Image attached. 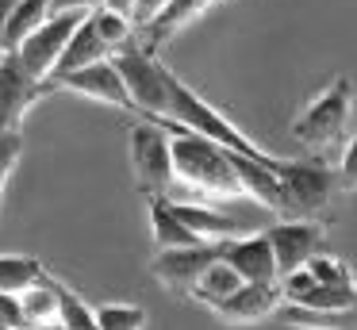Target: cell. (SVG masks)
Wrapping results in <instances>:
<instances>
[{
  "label": "cell",
  "instance_id": "9a60e30c",
  "mask_svg": "<svg viewBox=\"0 0 357 330\" xmlns=\"http://www.w3.org/2000/svg\"><path fill=\"white\" fill-rule=\"evenodd\" d=\"M173 215H177L188 230H196L204 242H227V238L250 234L238 219H231V215H223V211H211V207H204V204H177V200H173Z\"/></svg>",
  "mask_w": 357,
  "mask_h": 330
},
{
  "label": "cell",
  "instance_id": "5b68a950",
  "mask_svg": "<svg viewBox=\"0 0 357 330\" xmlns=\"http://www.w3.org/2000/svg\"><path fill=\"white\" fill-rule=\"evenodd\" d=\"M131 146V169H135V184L146 200L169 196L177 173H173V150H169V130L154 119H142L131 127L127 135Z\"/></svg>",
  "mask_w": 357,
  "mask_h": 330
},
{
  "label": "cell",
  "instance_id": "e0dca14e",
  "mask_svg": "<svg viewBox=\"0 0 357 330\" xmlns=\"http://www.w3.org/2000/svg\"><path fill=\"white\" fill-rule=\"evenodd\" d=\"M280 319L288 327H303V330H357V307L354 311H315V307L284 303Z\"/></svg>",
  "mask_w": 357,
  "mask_h": 330
},
{
  "label": "cell",
  "instance_id": "1f68e13d",
  "mask_svg": "<svg viewBox=\"0 0 357 330\" xmlns=\"http://www.w3.org/2000/svg\"><path fill=\"white\" fill-rule=\"evenodd\" d=\"M100 8H108V12H116V15H123V20L135 23V8H139V0H104Z\"/></svg>",
  "mask_w": 357,
  "mask_h": 330
},
{
  "label": "cell",
  "instance_id": "d4e9b609",
  "mask_svg": "<svg viewBox=\"0 0 357 330\" xmlns=\"http://www.w3.org/2000/svg\"><path fill=\"white\" fill-rule=\"evenodd\" d=\"M96 322H100V330H142L146 327V311L131 303H104L96 311Z\"/></svg>",
  "mask_w": 357,
  "mask_h": 330
},
{
  "label": "cell",
  "instance_id": "ba28073f",
  "mask_svg": "<svg viewBox=\"0 0 357 330\" xmlns=\"http://www.w3.org/2000/svg\"><path fill=\"white\" fill-rule=\"evenodd\" d=\"M223 257V242H204V246H177V250H158L150 269L169 292L192 296L200 276Z\"/></svg>",
  "mask_w": 357,
  "mask_h": 330
},
{
  "label": "cell",
  "instance_id": "484cf974",
  "mask_svg": "<svg viewBox=\"0 0 357 330\" xmlns=\"http://www.w3.org/2000/svg\"><path fill=\"white\" fill-rule=\"evenodd\" d=\"M303 269L315 276V284H334V288H349V284H354L349 265H346V261H338V257H331V253H319V257H311Z\"/></svg>",
  "mask_w": 357,
  "mask_h": 330
},
{
  "label": "cell",
  "instance_id": "ffe728a7",
  "mask_svg": "<svg viewBox=\"0 0 357 330\" xmlns=\"http://www.w3.org/2000/svg\"><path fill=\"white\" fill-rule=\"evenodd\" d=\"M43 276H47L43 261L24 257V253H0V292L20 296V292H27L31 284H39Z\"/></svg>",
  "mask_w": 357,
  "mask_h": 330
},
{
  "label": "cell",
  "instance_id": "d6a6232c",
  "mask_svg": "<svg viewBox=\"0 0 357 330\" xmlns=\"http://www.w3.org/2000/svg\"><path fill=\"white\" fill-rule=\"evenodd\" d=\"M20 330H62V327H20Z\"/></svg>",
  "mask_w": 357,
  "mask_h": 330
},
{
  "label": "cell",
  "instance_id": "8992f818",
  "mask_svg": "<svg viewBox=\"0 0 357 330\" xmlns=\"http://www.w3.org/2000/svg\"><path fill=\"white\" fill-rule=\"evenodd\" d=\"M85 15L89 12H58V15H50V20L43 23L35 35H27L24 43H20V50H12V54L27 66V73L50 81L54 69H58V61H62V54H66V46H70L73 31L85 23Z\"/></svg>",
  "mask_w": 357,
  "mask_h": 330
},
{
  "label": "cell",
  "instance_id": "30bf717a",
  "mask_svg": "<svg viewBox=\"0 0 357 330\" xmlns=\"http://www.w3.org/2000/svg\"><path fill=\"white\" fill-rule=\"evenodd\" d=\"M58 89H70L77 96H89L96 104H108V107H119V112H135V100H131V89H127L123 73H119L116 61H96V66H85L77 73H66L58 77Z\"/></svg>",
  "mask_w": 357,
  "mask_h": 330
},
{
  "label": "cell",
  "instance_id": "7a4b0ae2",
  "mask_svg": "<svg viewBox=\"0 0 357 330\" xmlns=\"http://www.w3.org/2000/svg\"><path fill=\"white\" fill-rule=\"evenodd\" d=\"M162 119L181 123L185 130H192V135H200V138H211V142L227 146V150L242 153V158H250V161H261V165L273 161V153H265L261 146L250 142V138L234 127V119H227L219 107H211L204 96H196L173 69L165 73V112H162ZM162 119H154V123H162Z\"/></svg>",
  "mask_w": 357,
  "mask_h": 330
},
{
  "label": "cell",
  "instance_id": "7c38bea8",
  "mask_svg": "<svg viewBox=\"0 0 357 330\" xmlns=\"http://www.w3.org/2000/svg\"><path fill=\"white\" fill-rule=\"evenodd\" d=\"M280 284H242L234 296H227L223 303H215L211 311L223 322H257L265 315L280 311Z\"/></svg>",
  "mask_w": 357,
  "mask_h": 330
},
{
  "label": "cell",
  "instance_id": "4dcf8cb0",
  "mask_svg": "<svg viewBox=\"0 0 357 330\" xmlns=\"http://www.w3.org/2000/svg\"><path fill=\"white\" fill-rule=\"evenodd\" d=\"M104 0H54V15L58 12H93V8H100Z\"/></svg>",
  "mask_w": 357,
  "mask_h": 330
},
{
  "label": "cell",
  "instance_id": "5bb4252c",
  "mask_svg": "<svg viewBox=\"0 0 357 330\" xmlns=\"http://www.w3.org/2000/svg\"><path fill=\"white\" fill-rule=\"evenodd\" d=\"M108 58H116V54H112V46L100 38L93 15H85V23L73 31L70 46H66V54H62V61H58L50 81H58V77H66V73H77V69H85V66H96V61H108Z\"/></svg>",
  "mask_w": 357,
  "mask_h": 330
},
{
  "label": "cell",
  "instance_id": "277c9868",
  "mask_svg": "<svg viewBox=\"0 0 357 330\" xmlns=\"http://www.w3.org/2000/svg\"><path fill=\"white\" fill-rule=\"evenodd\" d=\"M349 115H354V81L349 77H334L307 107L303 115L292 123V135L300 146L307 150H326V146H338L346 138Z\"/></svg>",
  "mask_w": 357,
  "mask_h": 330
},
{
  "label": "cell",
  "instance_id": "8fae6325",
  "mask_svg": "<svg viewBox=\"0 0 357 330\" xmlns=\"http://www.w3.org/2000/svg\"><path fill=\"white\" fill-rule=\"evenodd\" d=\"M269 242L280 265V280L323 253V227L315 219H280L269 227Z\"/></svg>",
  "mask_w": 357,
  "mask_h": 330
},
{
  "label": "cell",
  "instance_id": "603a6c76",
  "mask_svg": "<svg viewBox=\"0 0 357 330\" xmlns=\"http://www.w3.org/2000/svg\"><path fill=\"white\" fill-rule=\"evenodd\" d=\"M300 307H315V311H354L357 307V288H334V284H311L300 299Z\"/></svg>",
  "mask_w": 357,
  "mask_h": 330
},
{
  "label": "cell",
  "instance_id": "44dd1931",
  "mask_svg": "<svg viewBox=\"0 0 357 330\" xmlns=\"http://www.w3.org/2000/svg\"><path fill=\"white\" fill-rule=\"evenodd\" d=\"M20 307H24L27 327H58V296L50 288V276H43L39 284L20 292Z\"/></svg>",
  "mask_w": 357,
  "mask_h": 330
},
{
  "label": "cell",
  "instance_id": "9c48e42d",
  "mask_svg": "<svg viewBox=\"0 0 357 330\" xmlns=\"http://www.w3.org/2000/svg\"><path fill=\"white\" fill-rule=\"evenodd\" d=\"M223 261L246 284H280V265H277V253H273L269 230H250L242 238H227Z\"/></svg>",
  "mask_w": 357,
  "mask_h": 330
},
{
  "label": "cell",
  "instance_id": "f1b7e54d",
  "mask_svg": "<svg viewBox=\"0 0 357 330\" xmlns=\"http://www.w3.org/2000/svg\"><path fill=\"white\" fill-rule=\"evenodd\" d=\"M20 0H0V61L8 58V20H12V8Z\"/></svg>",
  "mask_w": 357,
  "mask_h": 330
},
{
  "label": "cell",
  "instance_id": "3957f363",
  "mask_svg": "<svg viewBox=\"0 0 357 330\" xmlns=\"http://www.w3.org/2000/svg\"><path fill=\"white\" fill-rule=\"evenodd\" d=\"M269 173L284 188L288 219H315L342 192L338 169H331L326 161H315V158H273Z\"/></svg>",
  "mask_w": 357,
  "mask_h": 330
},
{
  "label": "cell",
  "instance_id": "2e32d148",
  "mask_svg": "<svg viewBox=\"0 0 357 330\" xmlns=\"http://www.w3.org/2000/svg\"><path fill=\"white\" fill-rule=\"evenodd\" d=\"M146 204H150V230H154L158 250H177V246H204V238L196 234V230H188L185 223L173 215V200H169V196L146 200Z\"/></svg>",
  "mask_w": 357,
  "mask_h": 330
},
{
  "label": "cell",
  "instance_id": "52a82bcc",
  "mask_svg": "<svg viewBox=\"0 0 357 330\" xmlns=\"http://www.w3.org/2000/svg\"><path fill=\"white\" fill-rule=\"evenodd\" d=\"M58 84L54 81H43V77L27 73V66L8 54V58L0 61V135L4 130H20V123L27 119L35 104L43 96H50Z\"/></svg>",
  "mask_w": 357,
  "mask_h": 330
},
{
  "label": "cell",
  "instance_id": "d6986e66",
  "mask_svg": "<svg viewBox=\"0 0 357 330\" xmlns=\"http://www.w3.org/2000/svg\"><path fill=\"white\" fill-rule=\"evenodd\" d=\"M50 15H54V0H20L12 8V20H8V54L20 50V43L27 35H35Z\"/></svg>",
  "mask_w": 357,
  "mask_h": 330
},
{
  "label": "cell",
  "instance_id": "4fadbf2b",
  "mask_svg": "<svg viewBox=\"0 0 357 330\" xmlns=\"http://www.w3.org/2000/svg\"><path fill=\"white\" fill-rule=\"evenodd\" d=\"M211 4H215V0H169V4L139 31V43L150 46V50H162L181 27H188V23H192L196 15H204Z\"/></svg>",
  "mask_w": 357,
  "mask_h": 330
},
{
  "label": "cell",
  "instance_id": "f546056e",
  "mask_svg": "<svg viewBox=\"0 0 357 330\" xmlns=\"http://www.w3.org/2000/svg\"><path fill=\"white\" fill-rule=\"evenodd\" d=\"M165 4H169V0H139V8H135V27L142 31V27H146V23L154 20L158 12H162Z\"/></svg>",
  "mask_w": 357,
  "mask_h": 330
},
{
  "label": "cell",
  "instance_id": "cb8c5ba5",
  "mask_svg": "<svg viewBox=\"0 0 357 330\" xmlns=\"http://www.w3.org/2000/svg\"><path fill=\"white\" fill-rule=\"evenodd\" d=\"M93 23H96V31H100V38L112 46V54H119L127 43H135L139 38V27H135L131 20H123V15H116V12H108V8H93Z\"/></svg>",
  "mask_w": 357,
  "mask_h": 330
},
{
  "label": "cell",
  "instance_id": "836d02e7",
  "mask_svg": "<svg viewBox=\"0 0 357 330\" xmlns=\"http://www.w3.org/2000/svg\"><path fill=\"white\" fill-rule=\"evenodd\" d=\"M0 330H8V327H4V322H0Z\"/></svg>",
  "mask_w": 357,
  "mask_h": 330
},
{
  "label": "cell",
  "instance_id": "4316f807",
  "mask_svg": "<svg viewBox=\"0 0 357 330\" xmlns=\"http://www.w3.org/2000/svg\"><path fill=\"white\" fill-rule=\"evenodd\" d=\"M24 153V130H4L0 135V207H4V192H8V177L20 165Z\"/></svg>",
  "mask_w": 357,
  "mask_h": 330
},
{
  "label": "cell",
  "instance_id": "6da1fadb",
  "mask_svg": "<svg viewBox=\"0 0 357 330\" xmlns=\"http://www.w3.org/2000/svg\"><path fill=\"white\" fill-rule=\"evenodd\" d=\"M162 127L169 130V150H173V173L177 184L204 200H231V196H246L242 173L234 165V150L200 138L192 130H185L181 123L162 119Z\"/></svg>",
  "mask_w": 357,
  "mask_h": 330
},
{
  "label": "cell",
  "instance_id": "7402d4cb",
  "mask_svg": "<svg viewBox=\"0 0 357 330\" xmlns=\"http://www.w3.org/2000/svg\"><path fill=\"white\" fill-rule=\"evenodd\" d=\"M242 276L234 273L231 265H227L223 257L215 261V265L208 269V273L200 276V284H196V292H192V299H200V303H208V307H215V303H223L227 296H234V292L242 288Z\"/></svg>",
  "mask_w": 357,
  "mask_h": 330
},
{
  "label": "cell",
  "instance_id": "83f0119b",
  "mask_svg": "<svg viewBox=\"0 0 357 330\" xmlns=\"http://www.w3.org/2000/svg\"><path fill=\"white\" fill-rule=\"evenodd\" d=\"M338 184L346 192H357V135L346 142L342 150V161H338Z\"/></svg>",
  "mask_w": 357,
  "mask_h": 330
},
{
  "label": "cell",
  "instance_id": "ac0fdd59",
  "mask_svg": "<svg viewBox=\"0 0 357 330\" xmlns=\"http://www.w3.org/2000/svg\"><path fill=\"white\" fill-rule=\"evenodd\" d=\"M50 288H54V296H58V327L62 330H100L96 311L70 288V284H62L58 276H50Z\"/></svg>",
  "mask_w": 357,
  "mask_h": 330
}]
</instances>
